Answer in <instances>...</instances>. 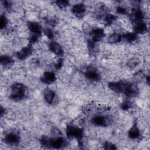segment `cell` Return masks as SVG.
I'll use <instances>...</instances> for the list:
<instances>
[{
    "mask_svg": "<svg viewBox=\"0 0 150 150\" xmlns=\"http://www.w3.org/2000/svg\"><path fill=\"white\" fill-rule=\"evenodd\" d=\"M55 4L60 8H64L69 5V2L66 0H59L56 1Z\"/></svg>",
    "mask_w": 150,
    "mask_h": 150,
    "instance_id": "23",
    "label": "cell"
},
{
    "mask_svg": "<svg viewBox=\"0 0 150 150\" xmlns=\"http://www.w3.org/2000/svg\"><path fill=\"white\" fill-rule=\"evenodd\" d=\"M56 79V75L53 71H47L45 72L42 77H41V80L43 83L49 84L52 83H53Z\"/></svg>",
    "mask_w": 150,
    "mask_h": 150,
    "instance_id": "13",
    "label": "cell"
},
{
    "mask_svg": "<svg viewBox=\"0 0 150 150\" xmlns=\"http://www.w3.org/2000/svg\"><path fill=\"white\" fill-rule=\"evenodd\" d=\"M83 129L74 125H68L66 129L67 138H76L79 141H81L83 137Z\"/></svg>",
    "mask_w": 150,
    "mask_h": 150,
    "instance_id": "3",
    "label": "cell"
},
{
    "mask_svg": "<svg viewBox=\"0 0 150 150\" xmlns=\"http://www.w3.org/2000/svg\"><path fill=\"white\" fill-rule=\"evenodd\" d=\"M49 48L52 52L57 56H62L63 54V50L62 47L59 43L55 41H51L49 43Z\"/></svg>",
    "mask_w": 150,
    "mask_h": 150,
    "instance_id": "11",
    "label": "cell"
},
{
    "mask_svg": "<svg viewBox=\"0 0 150 150\" xmlns=\"http://www.w3.org/2000/svg\"><path fill=\"white\" fill-rule=\"evenodd\" d=\"M43 97L46 102L49 104H52L56 97L55 93L50 88H46L43 91Z\"/></svg>",
    "mask_w": 150,
    "mask_h": 150,
    "instance_id": "15",
    "label": "cell"
},
{
    "mask_svg": "<svg viewBox=\"0 0 150 150\" xmlns=\"http://www.w3.org/2000/svg\"><path fill=\"white\" fill-rule=\"evenodd\" d=\"M84 75L86 77L92 81H98L101 79V76L97 70L94 67H88L84 71Z\"/></svg>",
    "mask_w": 150,
    "mask_h": 150,
    "instance_id": "6",
    "label": "cell"
},
{
    "mask_svg": "<svg viewBox=\"0 0 150 150\" xmlns=\"http://www.w3.org/2000/svg\"><path fill=\"white\" fill-rule=\"evenodd\" d=\"M8 19L5 17L4 15H1V19H0V28L1 29H3L5 28L8 25Z\"/></svg>",
    "mask_w": 150,
    "mask_h": 150,
    "instance_id": "25",
    "label": "cell"
},
{
    "mask_svg": "<svg viewBox=\"0 0 150 150\" xmlns=\"http://www.w3.org/2000/svg\"><path fill=\"white\" fill-rule=\"evenodd\" d=\"M132 15L134 18V21L136 22L141 21L144 18V14L142 11L138 8H135L132 10Z\"/></svg>",
    "mask_w": 150,
    "mask_h": 150,
    "instance_id": "16",
    "label": "cell"
},
{
    "mask_svg": "<svg viewBox=\"0 0 150 150\" xmlns=\"http://www.w3.org/2000/svg\"><path fill=\"white\" fill-rule=\"evenodd\" d=\"M40 35H36V34H32V35L30 36L29 38V42L30 43H35L37 42L39 40V38L40 37Z\"/></svg>",
    "mask_w": 150,
    "mask_h": 150,
    "instance_id": "27",
    "label": "cell"
},
{
    "mask_svg": "<svg viewBox=\"0 0 150 150\" xmlns=\"http://www.w3.org/2000/svg\"><path fill=\"white\" fill-rule=\"evenodd\" d=\"M141 132L136 124H134L128 131V137L131 139H136L140 137Z\"/></svg>",
    "mask_w": 150,
    "mask_h": 150,
    "instance_id": "18",
    "label": "cell"
},
{
    "mask_svg": "<svg viewBox=\"0 0 150 150\" xmlns=\"http://www.w3.org/2000/svg\"><path fill=\"white\" fill-rule=\"evenodd\" d=\"M139 63V60L137 58H132L128 62V66L130 68H133L137 66Z\"/></svg>",
    "mask_w": 150,
    "mask_h": 150,
    "instance_id": "24",
    "label": "cell"
},
{
    "mask_svg": "<svg viewBox=\"0 0 150 150\" xmlns=\"http://www.w3.org/2000/svg\"><path fill=\"white\" fill-rule=\"evenodd\" d=\"M44 34L45 35V36L50 39H52L54 38V33L53 32V30H52L51 28H45L43 30Z\"/></svg>",
    "mask_w": 150,
    "mask_h": 150,
    "instance_id": "22",
    "label": "cell"
},
{
    "mask_svg": "<svg viewBox=\"0 0 150 150\" xmlns=\"http://www.w3.org/2000/svg\"><path fill=\"white\" fill-rule=\"evenodd\" d=\"M108 86L113 91L118 93H122L128 97H135L139 94L138 87L135 84L123 81L110 82Z\"/></svg>",
    "mask_w": 150,
    "mask_h": 150,
    "instance_id": "1",
    "label": "cell"
},
{
    "mask_svg": "<svg viewBox=\"0 0 150 150\" xmlns=\"http://www.w3.org/2000/svg\"><path fill=\"white\" fill-rule=\"evenodd\" d=\"M131 106H132V104L131 102H129V101H125L121 104V108L123 110H127L129 109L131 107Z\"/></svg>",
    "mask_w": 150,
    "mask_h": 150,
    "instance_id": "28",
    "label": "cell"
},
{
    "mask_svg": "<svg viewBox=\"0 0 150 150\" xmlns=\"http://www.w3.org/2000/svg\"><path fill=\"white\" fill-rule=\"evenodd\" d=\"M122 38L129 43H133L137 40V35L134 32H127L122 35Z\"/></svg>",
    "mask_w": 150,
    "mask_h": 150,
    "instance_id": "19",
    "label": "cell"
},
{
    "mask_svg": "<svg viewBox=\"0 0 150 150\" xmlns=\"http://www.w3.org/2000/svg\"><path fill=\"white\" fill-rule=\"evenodd\" d=\"M4 6L5 8L8 9L11 6V4L9 1H4Z\"/></svg>",
    "mask_w": 150,
    "mask_h": 150,
    "instance_id": "31",
    "label": "cell"
},
{
    "mask_svg": "<svg viewBox=\"0 0 150 150\" xmlns=\"http://www.w3.org/2000/svg\"><path fill=\"white\" fill-rule=\"evenodd\" d=\"M20 138L19 135L15 132H9L7 134L4 138V141L6 144L11 145H16L18 144Z\"/></svg>",
    "mask_w": 150,
    "mask_h": 150,
    "instance_id": "9",
    "label": "cell"
},
{
    "mask_svg": "<svg viewBox=\"0 0 150 150\" xmlns=\"http://www.w3.org/2000/svg\"><path fill=\"white\" fill-rule=\"evenodd\" d=\"M10 98L13 101H18L25 98L27 94L26 87L19 83H15L11 86Z\"/></svg>",
    "mask_w": 150,
    "mask_h": 150,
    "instance_id": "2",
    "label": "cell"
},
{
    "mask_svg": "<svg viewBox=\"0 0 150 150\" xmlns=\"http://www.w3.org/2000/svg\"><path fill=\"white\" fill-rule=\"evenodd\" d=\"M33 50V48L32 45L31 43H29L28 45L23 47L16 53V56L19 60H25L32 54Z\"/></svg>",
    "mask_w": 150,
    "mask_h": 150,
    "instance_id": "4",
    "label": "cell"
},
{
    "mask_svg": "<svg viewBox=\"0 0 150 150\" xmlns=\"http://www.w3.org/2000/svg\"><path fill=\"white\" fill-rule=\"evenodd\" d=\"M28 29L30 31L32 34L40 35L43 29L41 25L36 22H29L28 23Z\"/></svg>",
    "mask_w": 150,
    "mask_h": 150,
    "instance_id": "12",
    "label": "cell"
},
{
    "mask_svg": "<svg viewBox=\"0 0 150 150\" xmlns=\"http://www.w3.org/2000/svg\"><path fill=\"white\" fill-rule=\"evenodd\" d=\"M117 12L120 14H125L127 13L126 9L122 6H118L117 8Z\"/></svg>",
    "mask_w": 150,
    "mask_h": 150,
    "instance_id": "29",
    "label": "cell"
},
{
    "mask_svg": "<svg viewBox=\"0 0 150 150\" xmlns=\"http://www.w3.org/2000/svg\"><path fill=\"white\" fill-rule=\"evenodd\" d=\"M0 62L1 64L4 66H9L14 63V61L11 57L5 54L1 56Z\"/></svg>",
    "mask_w": 150,
    "mask_h": 150,
    "instance_id": "20",
    "label": "cell"
},
{
    "mask_svg": "<svg viewBox=\"0 0 150 150\" xmlns=\"http://www.w3.org/2000/svg\"><path fill=\"white\" fill-rule=\"evenodd\" d=\"M91 39L92 41L94 43L100 42L105 36L104 30L103 28H97L94 29L91 32Z\"/></svg>",
    "mask_w": 150,
    "mask_h": 150,
    "instance_id": "10",
    "label": "cell"
},
{
    "mask_svg": "<svg viewBox=\"0 0 150 150\" xmlns=\"http://www.w3.org/2000/svg\"><path fill=\"white\" fill-rule=\"evenodd\" d=\"M66 145V140L62 137H57L49 139V146L55 149H60Z\"/></svg>",
    "mask_w": 150,
    "mask_h": 150,
    "instance_id": "7",
    "label": "cell"
},
{
    "mask_svg": "<svg viewBox=\"0 0 150 150\" xmlns=\"http://www.w3.org/2000/svg\"><path fill=\"white\" fill-rule=\"evenodd\" d=\"M115 16L111 13H108L104 17V23L106 25L108 26L112 24L114 21L115 20Z\"/></svg>",
    "mask_w": 150,
    "mask_h": 150,
    "instance_id": "21",
    "label": "cell"
},
{
    "mask_svg": "<svg viewBox=\"0 0 150 150\" xmlns=\"http://www.w3.org/2000/svg\"><path fill=\"white\" fill-rule=\"evenodd\" d=\"M86 7L84 4L79 3L74 5L71 8L72 13L79 18H82L86 13Z\"/></svg>",
    "mask_w": 150,
    "mask_h": 150,
    "instance_id": "8",
    "label": "cell"
},
{
    "mask_svg": "<svg viewBox=\"0 0 150 150\" xmlns=\"http://www.w3.org/2000/svg\"><path fill=\"white\" fill-rule=\"evenodd\" d=\"M91 122L93 124L97 126L106 127L110 124L111 120L108 116L97 115L93 117Z\"/></svg>",
    "mask_w": 150,
    "mask_h": 150,
    "instance_id": "5",
    "label": "cell"
},
{
    "mask_svg": "<svg viewBox=\"0 0 150 150\" xmlns=\"http://www.w3.org/2000/svg\"><path fill=\"white\" fill-rule=\"evenodd\" d=\"M62 59H60L57 61L56 63L55 64L56 69H60L62 66Z\"/></svg>",
    "mask_w": 150,
    "mask_h": 150,
    "instance_id": "30",
    "label": "cell"
},
{
    "mask_svg": "<svg viewBox=\"0 0 150 150\" xmlns=\"http://www.w3.org/2000/svg\"><path fill=\"white\" fill-rule=\"evenodd\" d=\"M122 39V35L118 33H113L108 36L107 42L109 43L115 44L121 42Z\"/></svg>",
    "mask_w": 150,
    "mask_h": 150,
    "instance_id": "17",
    "label": "cell"
},
{
    "mask_svg": "<svg viewBox=\"0 0 150 150\" xmlns=\"http://www.w3.org/2000/svg\"><path fill=\"white\" fill-rule=\"evenodd\" d=\"M147 26L144 21L136 22L134 26V32L137 34H143L147 31Z\"/></svg>",
    "mask_w": 150,
    "mask_h": 150,
    "instance_id": "14",
    "label": "cell"
},
{
    "mask_svg": "<svg viewBox=\"0 0 150 150\" xmlns=\"http://www.w3.org/2000/svg\"><path fill=\"white\" fill-rule=\"evenodd\" d=\"M103 148L105 149H115L117 148L113 144L107 141L104 144Z\"/></svg>",
    "mask_w": 150,
    "mask_h": 150,
    "instance_id": "26",
    "label": "cell"
}]
</instances>
